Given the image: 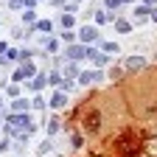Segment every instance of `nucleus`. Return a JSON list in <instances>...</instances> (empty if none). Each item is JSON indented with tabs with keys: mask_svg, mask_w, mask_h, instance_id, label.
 I'll return each instance as SVG.
<instances>
[{
	"mask_svg": "<svg viewBox=\"0 0 157 157\" xmlns=\"http://www.w3.org/2000/svg\"><path fill=\"white\" fill-rule=\"evenodd\" d=\"M101 124H104V121H101V112H98V109H90V112L84 115V129H87V132L95 135L98 129H101Z\"/></svg>",
	"mask_w": 157,
	"mask_h": 157,
	"instance_id": "nucleus-1",
	"label": "nucleus"
},
{
	"mask_svg": "<svg viewBox=\"0 0 157 157\" xmlns=\"http://www.w3.org/2000/svg\"><path fill=\"white\" fill-rule=\"evenodd\" d=\"M146 67V59L143 56H129L126 59V70H143Z\"/></svg>",
	"mask_w": 157,
	"mask_h": 157,
	"instance_id": "nucleus-2",
	"label": "nucleus"
},
{
	"mask_svg": "<svg viewBox=\"0 0 157 157\" xmlns=\"http://www.w3.org/2000/svg\"><path fill=\"white\" fill-rule=\"evenodd\" d=\"M115 31L118 34H129L132 31V23H129V20H115Z\"/></svg>",
	"mask_w": 157,
	"mask_h": 157,
	"instance_id": "nucleus-3",
	"label": "nucleus"
},
{
	"mask_svg": "<svg viewBox=\"0 0 157 157\" xmlns=\"http://www.w3.org/2000/svg\"><path fill=\"white\" fill-rule=\"evenodd\" d=\"M25 76H34V62L31 65H23V67L14 73V78H25Z\"/></svg>",
	"mask_w": 157,
	"mask_h": 157,
	"instance_id": "nucleus-4",
	"label": "nucleus"
},
{
	"mask_svg": "<svg viewBox=\"0 0 157 157\" xmlns=\"http://www.w3.org/2000/svg\"><path fill=\"white\" fill-rule=\"evenodd\" d=\"M95 36H98V31H95V28H82V39H87V42H93Z\"/></svg>",
	"mask_w": 157,
	"mask_h": 157,
	"instance_id": "nucleus-5",
	"label": "nucleus"
},
{
	"mask_svg": "<svg viewBox=\"0 0 157 157\" xmlns=\"http://www.w3.org/2000/svg\"><path fill=\"white\" fill-rule=\"evenodd\" d=\"M101 48H104V53H118L121 51V45H115V42H104Z\"/></svg>",
	"mask_w": 157,
	"mask_h": 157,
	"instance_id": "nucleus-6",
	"label": "nucleus"
},
{
	"mask_svg": "<svg viewBox=\"0 0 157 157\" xmlns=\"http://www.w3.org/2000/svg\"><path fill=\"white\" fill-rule=\"evenodd\" d=\"M65 101H67L65 95H53V98H51V107H65Z\"/></svg>",
	"mask_w": 157,
	"mask_h": 157,
	"instance_id": "nucleus-7",
	"label": "nucleus"
},
{
	"mask_svg": "<svg viewBox=\"0 0 157 157\" xmlns=\"http://www.w3.org/2000/svg\"><path fill=\"white\" fill-rule=\"evenodd\" d=\"M36 28H39V31H51V28H53V23H51V20H39Z\"/></svg>",
	"mask_w": 157,
	"mask_h": 157,
	"instance_id": "nucleus-8",
	"label": "nucleus"
},
{
	"mask_svg": "<svg viewBox=\"0 0 157 157\" xmlns=\"http://www.w3.org/2000/svg\"><path fill=\"white\" fill-rule=\"evenodd\" d=\"M56 132H59V121H56V118H53V121H51V124H48V135H51V137H53V135H56Z\"/></svg>",
	"mask_w": 157,
	"mask_h": 157,
	"instance_id": "nucleus-9",
	"label": "nucleus"
},
{
	"mask_svg": "<svg viewBox=\"0 0 157 157\" xmlns=\"http://www.w3.org/2000/svg\"><path fill=\"white\" fill-rule=\"evenodd\" d=\"M82 143H84V137H82V135H73V137H70V146H73V149H78Z\"/></svg>",
	"mask_w": 157,
	"mask_h": 157,
	"instance_id": "nucleus-10",
	"label": "nucleus"
},
{
	"mask_svg": "<svg viewBox=\"0 0 157 157\" xmlns=\"http://www.w3.org/2000/svg\"><path fill=\"white\" fill-rule=\"evenodd\" d=\"M62 25H65V28H73V17H70V14L62 17Z\"/></svg>",
	"mask_w": 157,
	"mask_h": 157,
	"instance_id": "nucleus-11",
	"label": "nucleus"
},
{
	"mask_svg": "<svg viewBox=\"0 0 157 157\" xmlns=\"http://www.w3.org/2000/svg\"><path fill=\"white\" fill-rule=\"evenodd\" d=\"M45 48H48V51H56V48H59V42H56V39H48Z\"/></svg>",
	"mask_w": 157,
	"mask_h": 157,
	"instance_id": "nucleus-12",
	"label": "nucleus"
},
{
	"mask_svg": "<svg viewBox=\"0 0 157 157\" xmlns=\"http://www.w3.org/2000/svg\"><path fill=\"white\" fill-rule=\"evenodd\" d=\"M9 6H11V9H20V6H25V0H11Z\"/></svg>",
	"mask_w": 157,
	"mask_h": 157,
	"instance_id": "nucleus-13",
	"label": "nucleus"
},
{
	"mask_svg": "<svg viewBox=\"0 0 157 157\" xmlns=\"http://www.w3.org/2000/svg\"><path fill=\"white\" fill-rule=\"evenodd\" d=\"M115 6H121V0H107V9H115Z\"/></svg>",
	"mask_w": 157,
	"mask_h": 157,
	"instance_id": "nucleus-14",
	"label": "nucleus"
}]
</instances>
